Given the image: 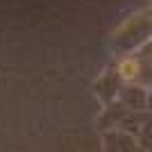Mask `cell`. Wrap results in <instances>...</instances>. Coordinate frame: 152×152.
I'll use <instances>...</instances> for the list:
<instances>
[{
  "label": "cell",
  "instance_id": "1",
  "mask_svg": "<svg viewBox=\"0 0 152 152\" xmlns=\"http://www.w3.org/2000/svg\"><path fill=\"white\" fill-rule=\"evenodd\" d=\"M136 68H139V66H136L134 61H125V64L121 66V73H123L125 77H134V75H136Z\"/></svg>",
  "mask_w": 152,
  "mask_h": 152
}]
</instances>
